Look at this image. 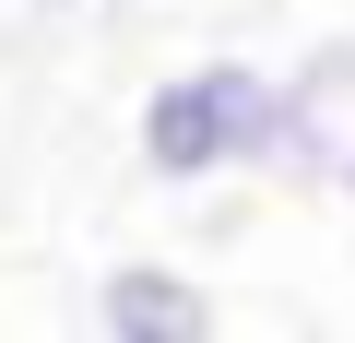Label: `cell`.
Listing matches in <instances>:
<instances>
[{
  "instance_id": "7a4b0ae2",
  "label": "cell",
  "mask_w": 355,
  "mask_h": 343,
  "mask_svg": "<svg viewBox=\"0 0 355 343\" xmlns=\"http://www.w3.org/2000/svg\"><path fill=\"white\" fill-rule=\"evenodd\" d=\"M249 178L343 202V178H355V36H320L308 60H272V118H261Z\"/></svg>"
},
{
  "instance_id": "277c9868",
  "label": "cell",
  "mask_w": 355,
  "mask_h": 343,
  "mask_svg": "<svg viewBox=\"0 0 355 343\" xmlns=\"http://www.w3.org/2000/svg\"><path fill=\"white\" fill-rule=\"evenodd\" d=\"M24 12H83V0H24Z\"/></svg>"
},
{
  "instance_id": "3957f363",
  "label": "cell",
  "mask_w": 355,
  "mask_h": 343,
  "mask_svg": "<svg viewBox=\"0 0 355 343\" xmlns=\"http://www.w3.org/2000/svg\"><path fill=\"white\" fill-rule=\"evenodd\" d=\"M214 284L166 249H119L95 284H83V343H214Z\"/></svg>"
},
{
  "instance_id": "6da1fadb",
  "label": "cell",
  "mask_w": 355,
  "mask_h": 343,
  "mask_svg": "<svg viewBox=\"0 0 355 343\" xmlns=\"http://www.w3.org/2000/svg\"><path fill=\"white\" fill-rule=\"evenodd\" d=\"M261 118H272V60L202 48V60H178V71L142 83V107H130V166H142L154 190H225V178H249Z\"/></svg>"
}]
</instances>
